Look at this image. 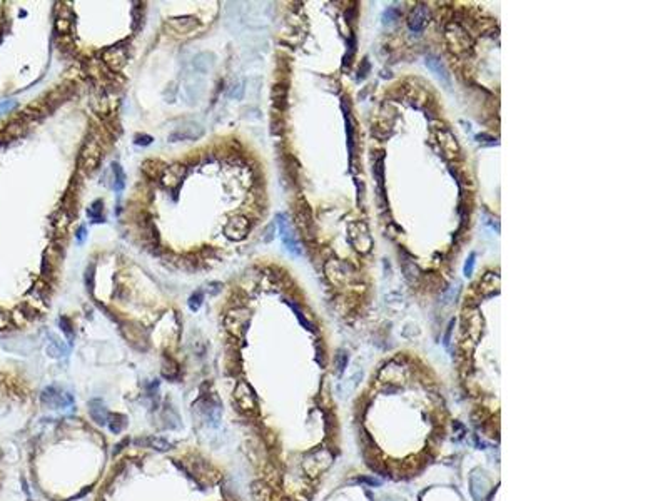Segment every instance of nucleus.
<instances>
[{"label": "nucleus", "instance_id": "a878e982", "mask_svg": "<svg viewBox=\"0 0 668 501\" xmlns=\"http://www.w3.org/2000/svg\"><path fill=\"white\" fill-rule=\"evenodd\" d=\"M15 105H17L15 100H3V102H0V114L12 111V109H15Z\"/></svg>", "mask_w": 668, "mask_h": 501}, {"label": "nucleus", "instance_id": "c85d7f7f", "mask_svg": "<svg viewBox=\"0 0 668 501\" xmlns=\"http://www.w3.org/2000/svg\"><path fill=\"white\" fill-rule=\"evenodd\" d=\"M276 229V224H269L268 226V229H266V236H264V242H269V241H273V237H274V234H273V231Z\"/></svg>", "mask_w": 668, "mask_h": 501}, {"label": "nucleus", "instance_id": "2eb2a0df", "mask_svg": "<svg viewBox=\"0 0 668 501\" xmlns=\"http://www.w3.org/2000/svg\"><path fill=\"white\" fill-rule=\"evenodd\" d=\"M111 171H112V187L116 189V191H122L125 186V174H124V171H122L121 164L112 162Z\"/></svg>", "mask_w": 668, "mask_h": 501}, {"label": "nucleus", "instance_id": "393cba45", "mask_svg": "<svg viewBox=\"0 0 668 501\" xmlns=\"http://www.w3.org/2000/svg\"><path fill=\"white\" fill-rule=\"evenodd\" d=\"M475 259H476V256H475V254H471V256L468 258L466 264H464V274H466V276H471V274H473V269H475Z\"/></svg>", "mask_w": 668, "mask_h": 501}, {"label": "nucleus", "instance_id": "4be33fe9", "mask_svg": "<svg viewBox=\"0 0 668 501\" xmlns=\"http://www.w3.org/2000/svg\"><path fill=\"white\" fill-rule=\"evenodd\" d=\"M56 27H57V30L61 32V33H65V32H69V30H70V27H72V20L69 19V17H65V15H62V17H57V24H56Z\"/></svg>", "mask_w": 668, "mask_h": 501}, {"label": "nucleus", "instance_id": "f8f14e48", "mask_svg": "<svg viewBox=\"0 0 668 501\" xmlns=\"http://www.w3.org/2000/svg\"><path fill=\"white\" fill-rule=\"evenodd\" d=\"M428 19H429V12H428V8H426L425 5H420V7H416L413 10V14L411 17H409V29L414 32H421L423 29L426 27V24H428Z\"/></svg>", "mask_w": 668, "mask_h": 501}, {"label": "nucleus", "instance_id": "1a4fd4ad", "mask_svg": "<svg viewBox=\"0 0 668 501\" xmlns=\"http://www.w3.org/2000/svg\"><path fill=\"white\" fill-rule=\"evenodd\" d=\"M204 134V129L201 127L199 124L196 122H187V124L177 127L174 132L169 134V141L171 142H179V141H196V139L202 137Z\"/></svg>", "mask_w": 668, "mask_h": 501}, {"label": "nucleus", "instance_id": "9d476101", "mask_svg": "<svg viewBox=\"0 0 668 501\" xmlns=\"http://www.w3.org/2000/svg\"><path fill=\"white\" fill-rule=\"evenodd\" d=\"M277 226H279V234H281V239L284 242V246L287 247V251L293 252V254L299 256L301 254V247H299V242L296 241L293 231L289 227V222L286 221L284 214H279L277 216Z\"/></svg>", "mask_w": 668, "mask_h": 501}, {"label": "nucleus", "instance_id": "f03ea898", "mask_svg": "<svg viewBox=\"0 0 668 501\" xmlns=\"http://www.w3.org/2000/svg\"><path fill=\"white\" fill-rule=\"evenodd\" d=\"M166 27L169 29V32L176 37H189L201 27V22H199V19L194 15H182V17H172V19H169Z\"/></svg>", "mask_w": 668, "mask_h": 501}, {"label": "nucleus", "instance_id": "b1692460", "mask_svg": "<svg viewBox=\"0 0 668 501\" xmlns=\"http://www.w3.org/2000/svg\"><path fill=\"white\" fill-rule=\"evenodd\" d=\"M346 132H348V147H349V155H353V125H351L349 116H346Z\"/></svg>", "mask_w": 668, "mask_h": 501}, {"label": "nucleus", "instance_id": "4468645a", "mask_svg": "<svg viewBox=\"0 0 668 501\" xmlns=\"http://www.w3.org/2000/svg\"><path fill=\"white\" fill-rule=\"evenodd\" d=\"M426 65H428L429 69L433 70V72L436 74L439 79H443V82H445L446 86H450V75H448L446 69H445V65L441 64V60H439V59L433 57V56L428 57V59H426Z\"/></svg>", "mask_w": 668, "mask_h": 501}, {"label": "nucleus", "instance_id": "6ab92c4d", "mask_svg": "<svg viewBox=\"0 0 668 501\" xmlns=\"http://www.w3.org/2000/svg\"><path fill=\"white\" fill-rule=\"evenodd\" d=\"M52 338H54V336H52ZM67 351H69V349H67L64 344H62L61 341L56 339V338H54V341H50V344L47 348V353L50 356H54V357L64 356V354H67Z\"/></svg>", "mask_w": 668, "mask_h": 501}, {"label": "nucleus", "instance_id": "6e6552de", "mask_svg": "<svg viewBox=\"0 0 668 501\" xmlns=\"http://www.w3.org/2000/svg\"><path fill=\"white\" fill-rule=\"evenodd\" d=\"M234 401L238 404L239 411H243V413H249L251 410H254L257 404L254 393H252L251 388H249V384H246V383H243V381H241L234 389Z\"/></svg>", "mask_w": 668, "mask_h": 501}, {"label": "nucleus", "instance_id": "aec40b11", "mask_svg": "<svg viewBox=\"0 0 668 501\" xmlns=\"http://www.w3.org/2000/svg\"><path fill=\"white\" fill-rule=\"evenodd\" d=\"M162 374H164L166 378H169V380H174L177 374H179V368H177V364L174 363V361L169 359V364H164Z\"/></svg>", "mask_w": 668, "mask_h": 501}, {"label": "nucleus", "instance_id": "cd10ccee", "mask_svg": "<svg viewBox=\"0 0 668 501\" xmlns=\"http://www.w3.org/2000/svg\"><path fill=\"white\" fill-rule=\"evenodd\" d=\"M61 326H62V329H64V332L67 336H72V329H70V323H69V319L67 318H61Z\"/></svg>", "mask_w": 668, "mask_h": 501}, {"label": "nucleus", "instance_id": "0eeeda50", "mask_svg": "<svg viewBox=\"0 0 668 501\" xmlns=\"http://www.w3.org/2000/svg\"><path fill=\"white\" fill-rule=\"evenodd\" d=\"M184 177H185V166H182V164H174V166H169L166 169H162V172H160V184H162L164 187L171 189V191H176V189L182 184Z\"/></svg>", "mask_w": 668, "mask_h": 501}, {"label": "nucleus", "instance_id": "f3484780", "mask_svg": "<svg viewBox=\"0 0 668 501\" xmlns=\"http://www.w3.org/2000/svg\"><path fill=\"white\" fill-rule=\"evenodd\" d=\"M24 130H25V124H24V122H22V120H15V122H12V124H8V125H7L5 132H3V136H5V139H17V137L22 136Z\"/></svg>", "mask_w": 668, "mask_h": 501}, {"label": "nucleus", "instance_id": "39448f33", "mask_svg": "<svg viewBox=\"0 0 668 501\" xmlns=\"http://www.w3.org/2000/svg\"><path fill=\"white\" fill-rule=\"evenodd\" d=\"M40 401L44 406H49V408H52V410H59V408H65L74 403V398H72L69 393H65V391L57 389L56 386H49V388H45L42 391Z\"/></svg>", "mask_w": 668, "mask_h": 501}, {"label": "nucleus", "instance_id": "dca6fc26", "mask_svg": "<svg viewBox=\"0 0 668 501\" xmlns=\"http://www.w3.org/2000/svg\"><path fill=\"white\" fill-rule=\"evenodd\" d=\"M104 202L100 199L94 201L87 209V216L92 222H104Z\"/></svg>", "mask_w": 668, "mask_h": 501}, {"label": "nucleus", "instance_id": "9b49d317", "mask_svg": "<svg viewBox=\"0 0 668 501\" xmlns=\"http://www.w3.org/2000/svg\"><path fill=\"white\" fill-rule=\"evenodd\" d=\"M89 413H91V418L99 424H107L109 419H111V411L105 408V404L100 399H91Z\"/></svg>", "mask_w": 668, "mask_h": 501}, {"label": "nucleus", "instance_id": "c756f323", "mask_svg": "<svg viewBox=\"0 0 668 501\" xmlns=\"http://www.w3.org/2000/svg\"><path fill=\"white\" fill-rule=\"evenodd\" d=\"M7 326H8V318L5 314L0 313V329H3V327H7Z\"/></svg>", "mask_w": 668, "mask_h": 501}, {"label": "nucleus", "instance_id": "bb28decb", "mask_svg": "<svg viewBox=\"0 0 668 501\" xmlns=\"http://www.w3.org/2000/svg\"><path fill=\"white\" fill-rule=\"evenodd\" d=\"M134 142H135L137 146H149L151 142H152V137L146 136V134H144V136H141V134H139V136H135V141H134Z\"/></svg>", "mask_w": 668, "mask_h": 501}, {"label": "nucleus", "instance_id": "412c9836", "mask_svg": "<svg viewBox=\"0 0 668 501\" xmlns=\"http://www.w3.org/2000/svg\"><path fill=\"white\" fill-rule=\"evenodd\" d=\"M202 299H204V293L202 291H196L192 294L191 297H189V307H191V311H197L201 307L202 304Z\"/></svg>", "mask_w": 668, "mask_h": 501}, {"label": "nucleus", "instance_id": "a211bd4d", "mask_svg": "<svg viewBox=\"0 0 668 501\" xmlns=\"http://www.w3.org/2000/svg\"><path fill=\"white\" fill-rule=\"evenodd\" d=\"M107 426L109 429H111L112 433H121L122 429H124L125 426H127V421H125L124 416H119V414H111V419H109V423H107Z\"/></svg>", "mask_w": 668, "mask_h": 501}, {"label": "nucleus", "instance_id": "7c9ffc66", "mask_svg": "<svg viewBox=\"0 0 668 501\" xmlns=\"http://www.w3.org/2000/svg\"><path fill=\"white\" fill-rule=\"evenodd\" d=\"M84 236H86V229H84V227H80V229H79V234H77V237H79V241H80V242L84 241Z\"/></svg>", "mask_w": 668, "mask_h": 501}, {"label": "nucleus", "instance_id": "7ed1b4c3", "mask_svg": "<svg viewBox=\"0 0 668 501\" xmlns=\"http://www.w3.org/2000/svg\"><path fill=\"white\" fill-rule=\"evenodd\" d=\"M249 318H251V314H249L246 307H234V309H231L226 314L224 324H226L227 331H231L234 336H241L247 329Z\"/></svg>", "mask_w": 668, "mask_h": 501}, {"label": "nucleus", "instance_id": "5701e85b", "mask_svg": "<svg viewBox=\"0 0 668 501\" xmlns=\"http://www.w3.org/2000/svg\"><path fill=\"white\" fill-rule=\"evenodd\" d=\"M346 364H348V354H346L344 351H339V353H337V356H336L337 373H342V369L346 368Z\"/></svg>", "mask_w": 668, "mask_h": 501}, {"label": "nucleus", "instance_id": "f257e3e1", "mask_svg": "<svg viewBox=\"0 0 668 501\" xmlns=\"http://www.w3.org/2000/svg\"><path fill=\"white\" fill-rule=\"evenodd\" d=\"M100 159H102V146H100L99 139L89 137L82 147V150H80L79 169L86 172V174H92L99 167Z\"/></svg>", "mask_w": 668, "mask_h": 501}, {"label": "nucleus", "instance_id": "2f4dec72", "mask_svg": "<svg viewBox=\"0 0 668 501\" xmlns=\"http://www.w3.org/2000/svg\"><path fill=\"white\" fill-rule=\"evenodd\" d=\"M29 501H30V500H29Z\"/></svg>", "mask_w": 668, "mask_h": 501}, {"label": "nucleus", "instance_id": "423d86ee", "mask_svg": "<svg viewBox=\"0 0 668 501\" xmlns=\"http://www.w3.org/2000/svg\"><path fill=\"white\" fill-rule=\"evenodd\" d=\"M102 60L112 72H121L124 65L127 64V50L124 47H119V45H112V47L104 50Z\"/></svg>", "mask_w": 668, "mask_h": 501}, {"label": "nucleus", "instance_id": "20e7f679", "mask_svg": "<svg viewBox=\"0 0 668 501\" xmlns=\"http://www.w3.org/2000/svg\"><path fill=\"white\" fill-rule=\"evenodd\" d=\"M249 229H251V222L246 216H238L231 217L227 221V224L224 226V236H226L229 241H244L249 234Z\"/></svg>", "mask_w": 668, "mask_h": 501}, {"label": "nucleus", "instance_id": "ddd939ff", "mask_svg": "<svg viewBox=\"0 0 668 501\" xmlns=\"http://www.w3.org/2000/svg\"><path fill=\"white\" fill-rule=\"evenodd\" d=\"M135 444H142L147 446V448H155L159 451H167V449L172 448V444L169 441L162 440V438H155V436H146V438H137L134 441Z\"/></svg>", "mask_w": 668, "mask_h": 501}]
</instances>
